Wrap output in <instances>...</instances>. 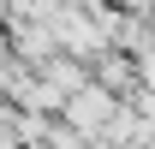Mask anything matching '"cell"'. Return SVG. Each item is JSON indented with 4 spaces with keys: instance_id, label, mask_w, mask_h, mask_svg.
<instances>
[{
    "instance_id": "cell-1",
    "label": "cell",
    "mask_w": 155,
    "mask_h": 149,
    "mask_svg": "<svg viewBox=\"0 0 155 149\" xmlns=\"http://www.w3.org/2000/svg\"><path fill=\"white\" fill-rule=\"evenodd\" d=\"M119 108H125V95H114L107 84H96V78H90L78 95H66V108H60V113H66L72 125H84V131H101Z\"/></svg>"
},
{
    "instance_id": "cell-2",
    "label": "cell",
    "mask_w": 155,
    "mask_h": 149,
    "mask_svg": "<svg viewBox=\"0 0 155 149\" xmlns=\"http://www.w3.org/2000/svg\"><path fill=\"white\" fill-rule=\"evenodd\" d=\"M90 72H96V84H107V90H114V95H125V101H131V95L143 90L137 54H125V48H107V54H101L96 66H90Z\"/></svg>"
}]
</instances>
